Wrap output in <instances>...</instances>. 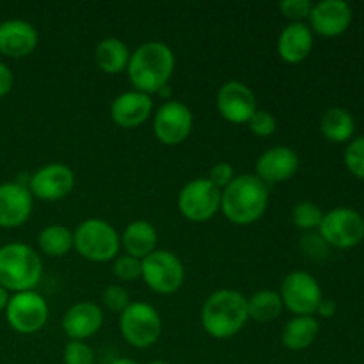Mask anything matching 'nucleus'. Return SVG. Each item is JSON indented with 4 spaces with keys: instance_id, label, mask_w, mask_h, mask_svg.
Masks as SVG:
<instances>
[{
    "instance_id": "1",
    "label": "nucleus",
    "mask_w": 364,
    "mask_h": 364,
    "mask_svg": "<svg viewBox=\"0 0 364 364\" xmlns=\"http://www.w3.org/2000/svg\"><path fill=\"white\" fill-rule=\"evenodd\" d=\"M174 53L166 43L146 41L130 55L127 73L135 91L144 95H159L173 77Z\"/></svg>"
},
{
    "instance_id": "2",
    "label": "nucleus",
    "mask_w": 364,
    "mask_h": 364,
    "mask_svg": "<svg viewBox=\"0 0 364 364\" xmlns=\"http://www.w3.org/2000/svg\"><path fill=\"white\" fill-rule=\"evenodd\" d=\"M269 208V185L256 174H238L220 194V212L237 226H249Z\"/></svg>"
},
{
    "instance_id": "3",
    "label": "nucleus",
    "mask_w": 364,
    "mask_h": 364,
    "mask_svg": "<svg viewBox=\"0 0 364 364\" xmlns=\"http://www.w3.org/2000/svg\"><path fill=\"white\" fill-rule=\"evenodd\" d=\"M249 320L247 297L237 290L213 291L201 308V326L215 340H228L240 333Z\"/></svg>"
},
{
    "instance_id": "4",
    "label": "nucleus",
    "mask_w": 364,
    "mask_h": 364,
    "mask_svg": "<svg viewBox=\"0 0 364 364\" xmlns=\"http://www.w3.org/2000/svg\"><path fill=\"white\" fill-rule=\"evenodd\" d=\"M43 276V262L27 244L13 242L0 247V287L20 294L31 291Z\"/></svg>"
},
{
    "instance_id": "5",
    "label": "nucleus",
    "mask_w": 364,
    "mask_h": 364,
    "mask_svg": "<svg viewBox=\"0 0 364 364\" xmlns=\"http://www.w3.org/2000/svg\"><path fill=\"white\" fill-rule=\"evenodd\" d=\"M73 247L87 262L107 263L119 256L121 237L107 220L85 219L73 231Z\"/></svg>"
},
{
    "instance_id": "6",
    "label": "nucleus",
    "mask_w": 364,
    "mask_h": 364,
    "mask_svg": "<svg viewBox=\"0 0 364 364\" xmlns=\"http://www.w3.org/2000/svg\"><path fill=\"white\" fill-rule=\"evenodd\" d=\"M119 333L132 347H151L162 334L160 313L148 302H130V306L119 313Z\"/></svg>"
},
{
    "instance_id": "7",
    "label": "nucleus",
    "mask_w": 364,
    "mask_h": 364,
    "mask_svg": "<svg viewBox=\"0 0 364 364\" xmlns=\"http://www.w3.org/2000/svg\"><path fill=\"white\" fill-rule=\"evenodd\" d=\"M141 277L151 291L159 295L176 294L185 281V269L174 252L156 249L141 259Z\"/></svg>"
},
{
    "instance_id": "8",
    "label": "nucleus",
    "mask_w": 364,
    "mask_h": 364,
    "mask_svg": "<svg viewBox=\"0 0 364 364\" xmlns=\"http://www.w3.org/2000/svg\"><path fill=\"white\" fill-rule=\"evenodd\" d=\"M220 194L223 192L208 178H196L181 187L178 210L192 223H206L220 212Z\"/></svg>"
},
{
    "instance_id": "9",
    "label": "nucleus",
    "mask_w": 364,
    "mask_h": 364,
    "mask_svg": "<svg viewBox=\"0 0 364 364\" xmlns=\"http://www.w3.org/2000/svg\"><path fill=\"white\" fill-rule=\"evenodd\" d=\"M318 233L329 247L352 249L364 240V219L358 210L340 206L323 213Z\"/></svg>"
},
{
    "instance_id": "10",
    "label": "nucleus",
    "mask_w": 364,
    "mask_h": 364,
    "mask_svg": "<svg viewBox=\"0 0 364 364\" xmlns=\"http://www.w3.org/2000/svg\"><path fill=\"white\" fill-rule=\"evenodd\" d=\"M279 295L284 308L295 316H313L323 299L318 281L304 270L288 274L281 284Z\"/></svg>"
},
{
    "instance_id": "11",
    "label": "nucleus",
    "mask_w": 364,
    "mask_h": 364,
    "mask_svg": "<svg viewBox=\"0 0 364 364\" xmlns=\"http://www.w3.org/2000/svg\"><path fill=\"white\" fill-rule=\"evenodd\" d=\"M6 318L16 333L36 334L48 322V304L38 291H20L9 299Z\"/></svg>"
},
{
    "instance_id": "12",
    "label": "nucleus",
    "mask_w": 364,
    "mask_h": 364,
    "mask_svg": "<svg viewBox=\"0 0 364 364\" xmlns=\"http://www.w3.org/2000/svg\"><path fill=\"white\" fill-rule=\"evenodd\" d=\"M192 127H194L192 110L176 100L162 103L153 117L155 137L166 146H178L187 141Z\"/></svg>"
},
{
    "instance_id": "13",
    "label": "nucleus",
    "mask_w": 364,
    "mask_h": 364,
    "mask_svg": "<svg viewBox=\"0 0 364 364\" xmlns=\"http://www.w3.org/2000/svg\"><path fill=\"white\" fill-rule=\"evenodd\" d=\"M75 187V173L66 164H46L39 167L28 180V191L41 201H60L71 194Z\"/></svg>"
},
{
    "instance_id": "14",
    "label": "nucleus",
    "mask_w": 364,
    "mask_h": 364,
    "mask_svg": "<svg viewBox=\"0 0 364 364\" xmlns=\"http://www.w3.org/2000/svg\"><path fill=\"white\" fill-rule=\"evenodd\" d=\"M217 110L230 123H249V119L258 110L256 95L244 82L230 80L220 85L217 91Z\"/></svg>"
},
{
    "instance_id": "15",
    "label": "nucleus",
    "mask_w": 364,
    "mask_h": 364,
    "mask_svg": "<svg viewBox=\"0 0 364 364\" xmlns=\"http://www.w3.org/2000/svg\"><path fill=\"white\" fill-rule=\"evenodd\" d=\"M256 176L265 185L283 183L299 171V155L288 146H272L256 160Z\"/></svg>"
},
{
    "instance_id": "16",
    "label": "nucleus",
    "mask_w": 364,
    "mask_h": 364,
    "mask_svg": "<svg viewBox=\"0 0 364 364\" xmlns=\"http://www.w3.org/2000/svg\"><path fill=\"white\" fill-rule=\"evenodd\" d=\"M352 21V9L343 0H322L313 4L309 14V28L311 32L323 38H336L341 36Z\"/></svg>"
},
{
    "instance_id": "17",
    "label": "nucleus",
    "mask_w": 364,
    "mask_h": 364,
    "mask_svg": "<svg viewBox=\"0 0 364 364\" xmlns=\"http://www.w3.org/2000/svg\"><path fill=\"white\" fill-rule=\"evenodd\" d=\"M32 213V194L18 181L0 185V228H18Z\"/></svg>"
},
{
    "instance_id": "18",
    "label": "nucleus",
    "mask_w": 364,
    "mask_h": 364,
    "mask_svg": "<svg viewBox=\"0 0 364 364\" xmlns=\"http://www.w3.org/2000/svg\"><path fill=\"white\" fill-rule=\"evenodd\" d=\"M153 112V100L141 91H124L114 98L110 117L121 128H137L148 121Z\"/></svg>"
},
{
    "instance_id": "19",
    "label": "nucleus",
    "mask_w": 364,
    "mask_h": 364,
    "mask_svg": "<svg viewBox=\"0 0 364 364\" xmlns=\"http://www.w3.org/2000/svg\"><path fill=\"white\" fill-rule=\"evenodd\" d=\"M103 326L102 308L95 302H77L63 316V331L70 340L85 341Z\"/></svg>"
},
{
    "instance_id": "20",
    "label": "nucleus",
    "mask_w": 364,
    "mask_h": 364,
    "mask_svg": "<svg viewBox=\"0 0 364 364\" xmlns=\"http://www.w3.org/2000/svg\"><path fill=\"white\" fill-rule=\"evenodd\" d=\"M39 41L38 31L25 20H7L0 23V53L13 59L31 55Z\"/></svg>"
},
{
    "instance_id": "21",
    "label": "nucleus",
    "mask_w": 364,
    "mask_h": 364,
    "mask_svg": "<svg viewBox=\"0 0 364 364\" xmlns=\"http://www.w3.org/2000/svg\"><path fill=\"white\" fill-rule=\"evenodd\" d=\"M313 50V32L304 21H291L281 31L277 53L288 64H299L308 59Z\"/></svg>"
},
{
    "instance_id": "22",
    "label": "nucleus",
    "mask_w": 364,
    "mask_h": 364,
    "mask_svg": "<svg viewBox=\"0 0 364 364\" xmlns=\"http://www.w3.org/2000/svg\"><path fill=\"white\" fill-rule=\"evenodd\" d=\"M156 244H159V235L149 220H134L124 228L121 235V247L132 258L144 259L146 256L156 251Z\"/></svg>"
},
{
    "instance_id": "23",
    "label": "nucleus",
    "mask_w": 364,
    "mask_h": 364,
    "mask_svg": "<svg viewBox=\"0 0 364 364\" xmlns=\"http://www.w3.org/2000/svg\"><path fill=\"white\" fill-rule=\"evenodd\" d=\"M318 331L320 326L315 316H294L284 323L281 341L288 350L301 352L315 343Z\"/></svg>"
},
{
    "instance_id": "24",
    "label": "nucleus",
    "mask_w": 364,
    "mask_h": 364,
    "mask_svg": "<svg viewBox=\"0 0 364 364\" xmlns=\"http://www.w3.org/2000/svg\"><path fill=\"white\" fill-rule=\"evenodd\" d=\"M130 50L119 38H105L96 45L95 63L103 73L119 75L127 70Z\"/></svg>"
},
{
    "instance_id": "25",
    "label": "nucleus",
    "mask_w": 364,
    "mask_h": 364,
    "mask_svg": "<svg viewBox=\"0 0 364 364\" xmlns=\"http://www.w3.org/2000/svg\"><path fill=\"white\" fill-rule=\"evenodd\" d=\"M320 130L331 142H348L355 132V121L352 114L343 107H331L322 114Z\"/></svg>"
},
{
    "instance_id": "26",
    "label": "nucleus",
    "mask_w": 364,
    "mask_h": 364,
    "mask_svg": "<svg viewBox=\"0 0 364 364\" xmlns=\"http://www.w3.org/2000/svg\"><path fill=\"white\" fill-rule=\"evenodd\" d=\"M283 301L279 291L274 290H258L247 297V313L249 318L255 322L267 323L276 320L283 313Z\"/></svg>"
},
{
    "instance_id": "27",
    "label": "nucleus",
    "mask_w": 364,
    "mask_h": 364,
    "mask_svg": "<svg viewBox=\"0 0 364 364\" xmlns=\"http://www.w3.org/2000/svg\"><path fill=\"white\" fill-rule=\"evenodd\" d=\"M38 244L46 256L60 258L73 249V233L63 224H50L39 233Z\"/></svg>"
},
{
    "instance_id": "28",
    "label": "nucleus",
    "mask_w": 364,
    "mask_h": 364,
    "mask_svg": "<svg viewBox=\"0 0 364 364\" xmlns=\"http://www.w3.org/2000/svg\"><path fill=\"white\" fill-rule=\"evenodd\" d=\"M323 219V212L318 205L311 201H301L291 210V223L295 228H299L304 233L315 231L320 228V223Z\"/></svg>"
},
{
    "instance_id": "29",
    "label": "nucleus",
    "mask_w": 364,
    "mask_h": 364,
    "mask_svg": "<svg viewBox=\"0 0 364 364\" xmlns=\"http://www.w3.org/2000/svg\"><path fill=\"white\" fill-rule=\"evenodd\" d=\"M329 244L320 237L318 231H309L301 238V251L311 262H322L329 256Z\"/></svg>"
},
{
    "instance_id": "30",
    "label": "nucleus",
    "mask_w": 364,
    "mask_h": 364,
    "mask_svg": "<svg viewBox=\"0 0 364 364\" xmlns=\"http://www.w3.org/2000/svg\"><path fill=\"white\" fill-rule=\"evenodd\" d=\"M64 364H95V350L85 341L70 340L63 352Z\"/></svg>"
},
{
    "instance_id": "31",
    "label": "nucleus",
    "mask_w": 364,
    "mask_h": 364,
    "mask_svg": "<svg viewBox=\"0 0 364 364\" xmlns=\"http://www.w3.org/2000/svg\"><path fill=\"white\" fill-rule=\"evenodd\" d=\"M345 166L354 176L364 180V137H358L345 149Z\"/></svg>"
},
{
    "instance_id": "32",
    "label": "nucleus",
    "mask_w": 364,
    "mask_h": 364,
    "mask_svg": "<svg viewBox=\"0 0 364 364\" xmlns=\"http://www.w3.org/2000/svg\"><path fill=\"white\" fill-rule=\"evenodd\" d=\"M103 306L112 313H123L130 306V295L119 284H109L102 294Z\"/></svg>"
},
{
    "instance_id": "33",
    "label": "nucleus",
    "mask_w": 364,
    "mask_h": 364,
    "mask_svg": "<svg viewBox=\"0 0 364 364\" xmlns=\"http://www.w3.org/2000/svg\"><path fill=\"white\" fill-rule=\"evenodd\" d=\"M114 274H116L117 279L124 281V283L139 279L142 274L141 259L132 258V256L128 255L117 256V258L114 259Z\"/></svg>"
},
{
    "instance_id": "34",
    "label": "nucleus",
    "mask_w": 364,
    "mask_h": 364,
    "mask_svg": "<svg viewBox=\"0 0 364 364\" xmlns=\"http://www.w3.org/2000/svg\"><path fill=\"white\" fill-rule=\"evenodd\" d=\"M249 130L258 137H270L276 132L277 121L269 110H256L255 116L249 119Z\"/></svg>"
},
{
    "instance_id": "35",
    "label": "nucleus",
    "mask_w": 364,
    "mask_h": 364,
    "mask_svg": "<svg viewBox=\"0 0 364 364\" xmlns=\"http://www.w3.org/2000/svg\"><path fill=\"white\" fill-rule=\"evenodd\" d=\"M313 9V2L309 0H284L279 4V11L284 18L291 21H302L309 18Z\"/></svg>"
},
{
    "instance_id": "36",
    "label": "nucleus",
    "mask_w": 364,
    "mask_h": 364,
    "mask_svg": "<svg viewBox=\"0 0 364 364\" xmlns=\"http://www.w3.org/2000/svg\"><path fill=\"white\" fill-rule=\"evenodd\" d=\"M206 178H208V180L212 181V183L215 185L220 192H223L224 188H226L228 185L235 180V169L231 164L217 162L215 166L208 171V176Z\"/></svg>"
},
{
    "instance_id": "37",
    "label": "nucleus",
    "mask_w": 364,
    "mask_h": 364,
    "mask_svg": "<svg viewBox=\"0 0 364 364\" xmlns=\"http://www.w3.org/2000/svg\"><path fill=\"white\" fill-rule=\"evenodd\" d=\"M13 82L14 77L11 73V70L6 64L0 63V96H6L13 89Z\"/></svg>"
},
{
    "instance_id": "38",
    "label": "nucleus",
    "mask_w": 364,
    "mask_h": 364,
    "mask_svg": "<svg viewBox=\"0 0 364 364\" xmlns=\"http://www.w3.org/2000/svg\"><path fill=\"white\" fill-rule=\"evenodd\" d=\"M316 313H318L320 316H323V318H331V316H334V313H336V302L331 301V299H322L318 308H316Z\"/></svg>"
},
{
    "instance_id": "39",
    "label": "nucleus",
    "mask_w": 364,
    "mask_h": 364,
    "mask_svg": "<svg viewBox=\"0 0 364 364\" xmlns=\"http://www.w3.org/2000/svg\"><path fill=\"white\" fill-rule=\"evenodd\" d=\"M9 290H6L4 287H0V311H6L7 304H9Z\"/></svg>"
},
{
    "instance_id": "40",
    "label": "nucleus",
    "mask_w": 364,
    "mask_h": 364,
    "mask_svg": "<svg viewBox=\"0 0 364 364\" xmlns=\"http://www.w3.org/2000/svg\"><path fill=\"white\" fill-rule=\"evenodd\" d=\"M110 364H139V363H135L134 359H128V358H119V359H116V361H112Z\"/></svg>"
},
{
    "instance_id": "41",
    "label": "nucleus",
    "mask_w": 364,
    "mask_h": 364,
    "mask_svg": "<svg viewBox=\"0 0 364 364\" xmlns=\"http://www.w3.org/2000/svg\"><path fill=\"white\" fill-rule=\"evenodd\" d=\"M148 364H169V363H166V361H151V363H148Z\"/></svg>"
}]
</instances>
